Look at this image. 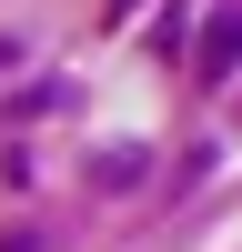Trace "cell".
Wrapping results in <instances>:
<instances>
[{
  "label": "cell",
  "instance_id": "1",
  "mask_svg": "<svg viewBox=\"0 0 242 252\" xmlns=\"http://www.w3.org/2000/svg\"><path fill=\"white\" fill-rule=\"evenodd\" d=\"M242 71V10H212V40H202V81H232Z\"/></svg>",
  "mask_w": 242,
  "mask_h": 252
},
{
  "label": "cell",
  "instance_id": "2",
  "mask_svg": "<svg viewBox=\"0 0 242 252\" xmlns=\"http://www.w3.org/2000/svg\"><path fill=\"white\" fill-rule=\"evenodd\" d=\"M141 172H151V152H131V141H101V152H91V182H101V192H131Z\"/></svg>",
  "mask_w": 242,
  "mask_h": 252
}]
</instances>
